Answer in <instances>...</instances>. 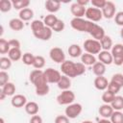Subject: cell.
<instances>
[{
  "mask_svg": "<svg viewBox=\"0 0 123 123\" xmlns=\"http://www.w3.org/2000/svg\"><path fill=\"white\" fill-rule=\"evenodd\" d=\"M77 3L81 6H83V7H86L89 3V1L88 0H77Z\"/></svg>",
  "mask_w": 123,
  "mask_h": 123,
  "instance_id": "cell-50",
  "label": "cell"
},
{
  "mask_svg": "<svg viewBox=\"0 0 123 123\" xmlns=\"http://www.w3.org/2000/svg\"><path fill=\"white\" fill-rule=\"evenodd\" d=\"M85 16L86 17L87 20L95 23V22L100 21L103 18V13H102V11L100 9L90 7V8H86Z\"/></svg>",
  "mask_w": 123,
  "mask_h": 123,
  "instance_id": "cell-9",
  "label": "cell"
},
{
  "mask_svg": "<svg viewBox=\"0 0 123 123\" xmlns=\"http://www.w3.org/2000/svg\"><path fill=\"white\" fill-rule=\"evenodd\" d=\"M114 97H115V95L107 89V90H105V91L103 92L101 99H102V101L104 102V104H111V103L113 101Z\"/></svg>",
  "mask_w": 123,
  "mask_h": 123,
  "instance_id": "cell-38",
  "label": "cell"
},
{
  "mask_svg": "<svg viewBox=\"0 0 123 123\" xmlns=\"http://www.w3.org/2000/svg\"><path fill=\"white\" fill-rule=\"evenodd\" d=\"M92 72L94 75H96V77L104 76V74L106 72V65L104 63H102L101 62H96L92 65Z\"/></svg>",
  "mask_w": 123,
  "mask_h": 123,
  "instance_id": "cell-24",
  "label": "cell"
},
{
  "mask_svg": "<svg viewBox=\"0 0 123 123\" xmlns=\"http://www.w3.org/2000/svg\"><path fill=\"white\" fill-rule=\"evenodd\" d=\"M101 11H102V13H103V17H105L107 19H111V18L114 17L115 13H116L115 4L111 1H107L106 5L104 6V8Z\"/></svg>",
  "mask_w": 123,
  "mask_h": 123,
  "instance_id": "cell-11",
  "label": "cell"
},
{
  "mask_svg": "<svg viewBox=\"0 0 123 123\" xmlns=\"http://www.w3.org/2000/svg\"><path fill=\"white\" fill-rule=\"evenodd\" d=\"M12 2V8L19 12L23 9L29 8V5H30L29 0H13Z\"/></svg>",
  "mask_w": 123,
  "mask_h": 123,
  "instance_id": "cell-30",
  "label": "cell"
},
{
  "mask_svg": "<svg viewBox=\"0 0 123 123\" xmlns=\"http://www.w3.org/2000/svg\"><path fill=\"white\" fill-rule=\"evenodd\" d=\"M111 106L114 111H122L123 110V96L115 95L113 101L111 103Z\"/></svg>",
  "mask_w": 123,
  "mask_h": 123,
  "instance_id": "cell-31",
  "label": "cell"
},
{
  "mask_svg": "<svg viewBox=\"0 0 123 123\" xmlns=\"http://www.w3.org/2000/svg\"><path fill=\"white\" fill-rule=\"evenodd\" d=\"M120 37H121V38H123V27H122V29L120 30Z\"/></svg>",
  "mask_w": 123,
  "mask_h": 123,
  "instance_id": "cell-53",
  "label": "cell"
},
{
  "mask_svg": "<svg viewBox=\"0 0 123 123\" xmlns=\"http://www.w3.org/2000/svg\"><path fill=\"white\" fill-rule=\"evenodd\" d=\"M9 45L11 48H20V41L18 39L12 38L9 40Z\"/></svg>",
  "mask_w": 123,
  "mask_h": 123,
  "instance_id": "cell-48",
  "label": "cell"
},
{
  "mask_svg": "<svg viewBox=\"0 0 123 123\" xmlns=\"http://www.w3.org/2000/svg\"><path fill=\"white\" fill-rule=\"evenodd\" d=\"M1 123H5V121H4V118H1Z\"/></svg>",
  "mask_w": 123,
  "mask_h": 123,
  "instance_id": "cell-55",
  "label": "cell"
},
{
  "mask_svg": "<svg viewBox=\"0 0 123 123\" xmlns=\"http://www.w3.org/2000/svg\"><path fill=\"white\" fill-rule=\"evenodd\" d=\"M24 109H25V111H26L28 114L32 115V116L37 114V112H38V111H39L38 104L36 103V102H34V101L28 102V103L25 105Z\"/></svg>",
  "mask_w": 123,
  "mask_h": 123,
  "instance_id": "cell-22",
  "label": "cell"
},
{
  "mask_svg": "<svg viewBox=\"0 0 123 123\" xmlns=\"http://www.w3.org/2000/svg\"><path fill=\"white\" fill-rule=\"evenodd\" d=\"M113 111H114V110L112 109L111 104H103L99 107V110H98L99 114L103 118H109V119L111 116V114L113 113Z\"/></svg>",
  "mask_w": 123,
  "mask_h": 123,
  "instance_id": "cell-19",
  "label": "cell"
},
{
  "mask_svg": "<svg viewBox=\"0 0 123 123\" xmlns=\"http://www.w3.org/2000/svg\"><path fill=\"white\" fill-rule=\"evenodd\" d=\"M82 111H83V107L80 103H72L68 105L64 110V113L69 119L77 118Z\"/></svg>",
  "mask_w": 123,
  "mask_h": 123,
  "instance_id": "cell-7",
  "label": "cell"
},
{
  "mask_svg": "<svg viewBox=\"0 0 123 123\" xmlns=\"http://www.w3.org/2000/svg\"><path fill=\"white\" fill-rule=\"evenodd\" d=\"M100 44H101L102 50H105V51L111 50V48L113 46V42H112L111 37L110 36H107V35L100 40Z\"/></svg>",
  "mask_w": 123,
  "mask_h": 123,
  "instance_id": "cell-28",
  "label": "cell"
},
{
  "mask_svg": "<svg viewBox=\"0 0 123 123\" xmlns=\"http://www.w3.org/2000/svg\"><path fill=\"white\" fill-rule=\"evenodd\" d=\"M94 22H91L87 19H84V18H78V17H74L71 19L70 21V26L78 31V32H85V33H89L92 25Z\"/></svg>",
  "mask_w": 123,
  "mask_h": 123,
  "instance_id": "cell-3",
  "label": "cell"
},
{
  "mask_svg": "<svg viewBox=\"0 0 123 123\" xmlns=\"http://www.w3.org/2000/svg\"><path fill=\"white\" fill-rule=\"evenodd\" d=\"M54 123H69V118L64 114V115H58L56 116Z\"/></svg>",
  "mask_w": 123,
  "mask_h": 123,
  "instance_id": "cell-47",
  "label": "cell"
},
{
  "mask_svg": "<svg viewBox=\"0 0 123 123\" xmlns=\"http://www.w3.org/2000/svg\"><path fill=\"white\" fill-rule=\"evenodd\" d=\"M110 120L111 123H123V112L121 111H114Z\"/></svg>",
  "mask_w": 123,
  "mask_h": 123,
  "instance_id": "cell-35",
  "label": "cell"
},
{
  "mask_svg": "<svg viewBox=\"0 0 123 123\" xmlns=\"http://www.w3.org/2000/svg\"><path fill=\"white\" fill-rule=\"evenodd\" d=\"M34 37L37 39H40V40H49L51 37H52V35H53V31L51 28L45 26L43 27L41 30H39L38 32L33 34Z\"/></svg>",
  "mask_w": 123,
  "mask_h": 123,
  "instance_id": "cell-13",
  "label": "cell"
},
{
  "mask_svg": "<svg viewBox=\"0 0 123 123\" xmlns=\"http://www.w3.org/2000/svg\"><path fill=\"white\" fill-rule=\"evenodd\" d=\"M57 86L62 90H67L71 86V79L69 77L65 76V75H62V77H61L60 81L58 82Z\"/></svg>",
  "mask_w": 123,
  "mask_h": 123,
  "instance_id": "cell-23",
  "label": "cell"
},
{
  "mask_svg": "<svg viewBox=\"0 0 123 123\" xmlns=\"http://www.w3.org/2000/svg\"><path fill=\"white\" fill-rule=\"evenodd\" d=\"M86 8L79 5L77 2L71 4V6H70V12L74 15V17L83 18V16H85V14H86Z\"/></svg>",
  "mask_w": 123,
  "mask_h": 123,
  "instance_id": "cell-15",
  "label": "cell"
},
{
  "mask_svg": "<svg viewBox=\"0 0 123 123\" xmlns=\"http://www.w3.org/2000/svg\"><path fill=\"white\" fill-rule=\"evenodd\" d=\"M18 15L22 21H29L34 17V11L31 8H26L21 10Z\"/></svg>",
  "mask_w": 123,
  "mask_h": 123,
  "instance_id": "cell-26",
  "label": "cell"
},
{
  "mask_svg": "<svg viewBox=\"0 0 123 123\" xmlns=\"http://www.w3.org/2000/svg\"><path fill=\"white\" fill-rule=\"evenodd\" d=\"M5 97H7V96L5 95V93H4V92H2V91L0 90V100H1V101H3V100L5 99Z\"/></svg>",
  "mask_w": 123,
  "mask_h": 123,
  "instance_id": "cell-52",
  "label": "cell"
},
{
  "mask_svg": "<svg viewBox=\"0 0 123 123\" xmlns=\"http://www.w3.org/2000/svg\"><path fill=\"white\" fill-rule=\"evenodd\" d=\"M97 62L96 58L94 55L88 54V53H83V55L81 56V62L84 63L85 65H93L95 62Z\"/></svg>",
  "mask_w": 123,
  "mask_h": 123,
  "instance_id": "cell-25",
  "label": "cell"
},
{
  "mask_svg": "<svg viewBox=\"0 0 123 123\" xmlns=\"http://www.w3.org/2000/svg\"><path fill=\"white\" fill-rule=\"evenodd\" d=\"M11 50V47L9 45V40H6L5 38H0V53L1 54H7Z\"/></svg>",
  "mask_w": 123,
  "mask_h": 123,
  "instance_id": "cell-40",
  "label": "cell"
},
{
  "mask_svg": "<svg viewBox=\"0 0 123 123\" xmlns=\"http://www.w3.org/2000/svg\"><path fill=\"white\" fill-rule=\"evenodd\" d=\"M111 53L113 59V63L117 66L123 65V44H114L111 50Z\"/></svg>",
  "mask_w": 123,
  "mask_h": 123,
  "instance_id": "cell-6",
  "label": "cell"
},
{
  "mask_svg": "<svg viewBox=\"0 0 123 123\" xmlns=\"http://www.w3.org/2000/svg\"><path fill=\"white\" fill-rule=\"evenodd\" d=\"M49 57L50 59L55 62L56 63H62L65 61V54L63 50L60 47H53L49 51Z\"/></svg>",
  "mask_w": 123,
  "mask_h": 123,
  "instance_id": "cell-10",
  "label": "cell"
},
{
  "mask_svg": "<svg viewBox=\"0 0 123 123\" xmlns=\"http://www.w3.org/2000/svg\"><path fill=\"white\" fill-rule=\"evenodd\" d=\"M122 66H123V65H122Z\"/></svg>",
  "mask_w": 123,
  "mask_h": 123,
  "instance_id": "cell-56",
  "label": "cell"
},
{
  "mask_svg": "<svg viewBox=\"0 0 123 123\" xmlns=\"http://www.w3.org/2000/svg\"><path fill=\"white\" fill-rule=\"evenodd\" d=\"M35 55H33L32 53H29V52H26L23 54L22 56V62L24 64L26 65H33L34 64V62H35Z\"/></svg>",
  "mask_w": 123,
  "mask_h": 123,
  "instance_id": "cell-36",
  "label": "cell"
},
{
  "mask_svg": "<svg viewBox=\"0 0 123 123\" xmlns=\"http://www.w3.org/2000/svg\"><path fill=\"white\" fill-rule=\"evenodd\" d=\"M22 52L20 48H11V50L8 53V57L11 59L12 62H17L20 59H22Z\"/></svg>",
  "mask_w": 123,
  "mask_h": 123,
  "instance_id": "cell-27",
  "label": "cell"
},
{
  "mask_svg": "<svg viewBox=\"0 0 123 123\" xmlns=\"http://www.w3.org/2000/svg\"><path fill=\"white\" fill-rule=\"evenodd\" d=\"M61 71L63 75L71 79L83 75L86 72V65L82 62H74L72 61L65 60L61 64Z\"/></svg>",
  "mask_w": 123,
  "mask_h": 123,
  "instance_id": "cell-2",
  "label": "cell"
},
{
  "mask_svg": "<svg viewBox=\"0 0 123 123\" xmlns=\"http://www.w3.org/2000/svg\"><path fill=\"white\" fill-rule=\"evenodd\" d=\"M27 98L25 95L23 94H14L12 97L11 100V104L13 108H22L25 107V105L27 104Z\"/></svg>",
  "mask_w": 123,
  "mask_h": 123,
  "instance_id": "cell-14",
  "label": "cell"
},
{
  "mask_svg": "<svg viewBox=\"0 0 123 123\" xmlns=\"http://www.w3.org/2000/svg\"><path fill=\"white\" fill-rule=\"evenodd\" d=\"M58 19H59V18H58L55 14L49 13V14H47V15L44 17L43 23L45 24V26H47V27H49V28L52 29V27L55 25V23L58 21Z\"/></svg>",
  "mask_w": 123,
  "mask_h": 123,
  "instance_id": "cell-32",
  "label": "cell"
},
{
  "mask_svg": "<svg viewBox=\"0 0 123 123\" xmlns=\"http://www.w3.org/2000/svg\"><path fill=\"white\" fill-rule=\"evenodd\" d=\"M88 34L93 37V39H96L98 41H100L106 36L104 28L101 27L100 25L96 24V23H93V25H92V27H91V29H90Z\"/></svg>",
  "mask_w": 123,
  "mask_h": 123,
  "instance_id": "cell-12",
  "label": "cell"
},
{
  "mask_svg": "<svg viewBox=\"0 0 123 123\" xmlns=\"http://www.w3.org/2000/svg\"><path fill=\"white\" fill-rule=\"evenodd\" d=\"M113 18H114V22H115L116 25L123 27V12L122 11L116 12Z\"/></svg>",
  "mask_w": 123,
  "mask_h": 123,
  "instance_id": "cell-45",
  "label": "cell"
},
{
  "mask_svg": "<svg viewBox=\"0 0 123 123\" xmlns=\"http://www.w3.org/2000/svg\"><path fill=\"white\" fill-rule=\"evenodd\" d=\"M93 85H94L95 88L98 90H107L108 86H109V82H108V79L106 77L98 76L94 79Z\"/></svg>",
  "mask_w": 123,
  "mask_h": 123,
  "instance_id": "cell-17",
  "label": "cell"
},
{
  "mask_svg": "<svg viewBox=\"0 0 123 123\" xmlns=\"http://www.w3.org/2000/svg\"><path fill=\"white\" fill-rule=\"evenodd\" d=\"M43 73H44V77L48 84H58V82L60 81V79L62 77L61 72L52 67L46 68L43 71Z\"/></svg>",
  "mask_w": 123,
  "mask_h": 123,
  "instance_id": "cell-8",
  "label": "cell"
},
{
  "mask_svg": "<svg viewBox=\"0 0 123 123\" xmlns=\"http://www.w3.org/2000/svg\"><path fill=\"white\" fill-rule=\"evenodd\" d=\"M43 27H45V24H44L43 21H41V20L36 19V20H33V21L31 22V30H32L33 34L38 32V31L41 30Z\"/></svg>",
  "mask_w": 123,
  "mask_h": 123,
  "instance_id": "cell-33",
  "label": "cell"
},
{
  "mask_svg": "<svg viewBox=\"0 0 123 123\" xmlns=\"http://www.w3.org/2000/svg\"><path fill=\"white\" fill-rule=\"evenodd\" d=\"M12 8V2L10 0H1L0 1V11L2 12H8Z\"/></svg>",
  "mask_w": 123,
  "mask_h": 123,
  "instance_id": "cell-39",
  "label": "cell"
},
{
  "mask_svg": "<svg viewBox=\"0 0 123 123\" xmlns=\"http://www.w3.org/2000/svg\"><path fill=\"white\" fill-rule=\"evenodd\" d=\"M65 28V24L63 22V20L62 19H58V21L55 23V25L52 27V31L56 32V33H60L62 31H63Z\"/></svg>",
  "mask_w": 123,
  "mask_h": 123,
  "instance_id": "cell-42",
  "label": "cell"
},
{
  "mask_svg": "<svg viewBox=\"0 0 123 123\" xmlns=\"http://www.w3.org/2000/svg\"><path fill=\"white\" fill-rule=\"evenodd\" d=\"M45 65V59L44 57L40 56V55H37L35 57V62H34V64L33 66L36 68V69H41L43 68Z\"/></svg>",
  "mask_w": 123,
  "mask_h": 123,
  "instance_id": "cell-37",
  "label": "cell"
},
{
  "mask_svg": "<svg viewBox=\"0 0 123 123\" xmlns=\"http://www.w3.org/2000/svg\"><path fill=\"white\" fill-rule=\"evenodd\" d=\"M15 90H16L15 86H14V84L12 83V82L7 83L4 86L1 87V91L4 92L6 96H13V95L15 94Z\"/></svg>",
  "mask_w": 123,
  "mask_h": 123,
  "instance_id": "cell-29",
  "label": "cell"
},
{
  "mask_svg": "<svg viewBox=\"0 0 123 123\" xmlns=\"http://www.w3.org/2000/svg\"><path fill=\"white\" fill-rule=\"evenodd\" d=\"M9 27L15 32L21 31L24 28V21H22L19 17L18 18H12L9 21Z\"/></svg>",
  "mask_w": 123,
  "mask_h": 123,
  "instance_id": "cell-20",
  "label": "cell"
},
{
  "mask_svg": "<svg viewBox=\"0 0 123 123\" xmlns=\"http://www.w3.org/2000/svg\"><path fill=\"white\" fill-rule=\"evenodd\" d=\"M106 2H107L106 0H91L90 3L92 5V7L102 10L104 8V6L106 5Z\"/></svg>",
  "mask_w": 123,
  "mask_h": 123,
  "instance_id": "cell-46",
  "label": "cell"
},
{
  "mask_svg": "<svg viewBox=\"0 0 123 123\" xmlns=\"http://www.w3.org/2000/svg\"><path fill=\"white\" fill-rule=\"evenodd\" d=\"M81 123H93V122L90 121V120H85V121H83V122H81Z\"/></svg>",
  "mask_w": 123,
  "mask_h": 123,
  "instance_id": "cell-54",
  "label": "cell"
},
{
  "mask_svg": "<svg viewBox=\"0 0 123 123\" xmlns=\"http://www.w3.org/2000/svg\"><path fill=\"white\" fill-rule=\"evenodd\" d=\"M30 82L36 88V94L38 96H45L49 93L50 87L44 77V73L41 69H35L31 71L29 75Z\"/></svg>",
  "mask_w": 123,
  "mask_h": 123,
  "instance_id": "cell-1",
  "label": "cell"
},
{
  "mask_svg": "<svg viewBox=\"0 0 123 123\" xmlns=\"http://www.w3.org/2000/svg\"><path fill=\"white\" fill-rule=\"evenodd\" d=\"M30 123H43V121H42V118H41L39 115L36 114V115H33V116L31 117Z\"/></svg>",
  "mask_w": 123,
  "mask_h": 123,
  "instance_id": "cell-49",
  "label": "cell"
},
{
  "mask_svg": "<svg viewBox=\"0 0 123 123\" xmlns=\"http://www.w3.org/2000/svg\"><path fill=\"white\" fill-rule=\"evenodd\" d=\"M109 91H111V93H113L114 95H116L119 91H120V89H121V86H118L116 83H114V82H112V81H110L109 82V86H108V88H107Z\"/></svg>",
  "mask_w": 123,
  "mask_h": 123,
  "instance_id": "cell-41",
  "label": "cell"
},
{
  "mask_svg": "<svg viewBox=\"0 0 123 123\" xmlns=\"http://www.w3.org/2000/svg\"><path fill=\"white\" fill-rule=\"evenodd\" d=\"M98 60H99V62H101L105 65H110V64L113 63V59H112L111 53L110 51L102 50L98 54Z\"/></svg>",
  "mask_w": 123,
  "mask_h": 123,
  "instance_id": "cell-16",
  "label": "cell"
},
{
  "mask_svg": "<svg viewBox=\"0 0 123 123\" xmlns=\"http://www.w3.org/2000/svg\"><path fill=\"white\" fill-rule=\"evenodd\" d=\"M12 62L11 61V59L9 57H1L0 58V68H1V70L6 71V70L10 69L11 66H12Z\"/></svg>",
  "mask_w": 123,
  "mask_h": 123,
  "instance_id": "cell-34",
  "label": "cell"
},
{
  "mask_svg": "<svg viewBox=\"0 0 123 123\" xmlns=\"http://www.w3.org/2000/svg\"><path fill=\"white\" fill-rule=\"evenodd\" d=\"M68 54L70 57L72 58H79L83 55V50L81 48V46L79 44H76V43H73L71 44L69 47H68Z\"/></svg>",
  "mask_w": 123,
  "mask_h": 123,
  "instance_id": "cell-21",
  "label": "cell"
},
{
  "mask_svg": "<svg viewBox=\"0 0 123 123\" xmlns=\"http://www.w3.org/2000/svg\"><path fill=\"white\" fill-rule=\"evenodd\" d=\"M83 47H84L86 53H88L91 55H95V54L98 55L102 51L100 41L93 39V38H88V39L85 40L83 43Z\"/></svg>",
  "mask_w": 123,
  "mask_h": 123,
  "instance_id": "cell-4",
  "label": "cell"
},
{
  "mask_svg": "<svg viewBox=\"0 0 123 123\" xmlns=\"http://www.w3.org/2000/svg\"><path fill=\"white\" fill-rule=\"evenodd\" d=\"M97 123H111V121L109 118H102V119L98 120Z\"/></svg>",
  "mask_w": 123,
  "mask_h": 123,
  "instance_id": "cell-51",
  "label": "cell"
},
{
  "mask_svg": "<svg viewBox=\"0 0 123 123\" xmlns=\"http://www.w3.org/2000/svg\"><path fill=\"white\" fill-rule=\"evenodd\" d=\"M111 81L116 83L118 86H121V88L123 87V74L122 73H115L112 75Z\"/></svg>",
  "mask_w": 123,
  "mask_h": 123,
  "instance_id": "cell-44",
  "label": "cell"
},
{
  "mask_svg": "<svg viewBox=\"0 0 123 123\" xmlns=\"http://www.w3.org/2000/svg\"><path fill=\"white\" fill-rule=\"evenodd\" d=\"M75 98H76L75 93L72 90L67 89V90H62V92L57 96L56 100H57L59 105L68 106V105L74 103Z\"/></svg>",
  "mask_w": 123,
  "mask_h": 123,
  "instance_id": "cell-5",
  "label": "cell"
},
{
  "mask_svg": "<svg viewBox=\"0 0 123 123\" xmlns=\"http://www.w3.org/2000/svg\"><path fill=\"white\" fill-rule=\"evenodd\" d=\"M44 7L46 11L54 14L55 12H59V10L61 9V2L57 0H47L44 4Z\"/></svg>",
  "mask_w": 123,
  "mask_h": 123,
  "instance_id": "cell-18",
  "label": "cell"
},
{
  "mask_svg": "<svg viewBox=\"0 0 123 123\" xmlns=\"http://www.w3.org/2000/svg\"><path fill=\"white\" fill-rule=\"evenodd\" d=\"M9 80H10V76L8 74V72L4 71V70H1L0 71V86H4L7 83H9Z\"/></svg>",
  "mask_w": 123,
  "mask_h": 123,
  "instance_id": "cell-43",
  "label": "cell"
}]
</instances>
